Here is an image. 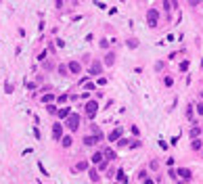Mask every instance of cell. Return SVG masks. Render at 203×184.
I'll list each match as a JSON object with an SVG mask.
<instances>
[{"instance_id":"39","label":"cell","mask_w":203,"mask_h":184,"mask_svg":"<svg viewBox=\"0 0 203 184\" xmlns=\"http://www.w3.org/2000/svg\"><path fill=\"white\" fill-rule=\"evenodd\" d=\"M130 132H132V136H136V138L140 136V130H138L136 126H130Z\"/></svg>"},{"instance_id":"16","label":"cell","mask_w":203,"mask_h":184,"mask_svg":"<svg viewBox=\"0 0 203 184\" xmlns=\"http://www.w3.org/2000/svg\"><path fill=\"white\" fill-rule=\"evenodd\" d=\"M90 132H92V134L99 138V142H103V140H105V134H103V130H101L96 124H90Z\"/></svg>"},{"instance_id":"47","label":"cell","mask_w":203,"mask_h":184,"mask_svg":"<svg viewBox=\"0 0 203 184\" xmlns=\"http://www.w3.org/2000/svg\"><path fill=\"white\" fill-rule=\"evenodd\" d=\"M143 184H157V182H155V180L149 176V178H145V180H143Z\"/></svg>"},{"instance_id":"41","label":"cell","mask_w":203,"mask_h":184,"mask_svg":"<svg viewBox=\"0 0 203 184\" xmlns=\"http://www.w3.org/2000/svg\"><path fill=\"white\" fill-rule=\"evenodd\" d=\"M115 144H117V147H128V144H130V140H126V138H119Z\"/></svg>"},{"instance_id":"14","label":"cell","mask_w":203,"mask_h":184,"mask_svg":"<svg viewBox=\"0 0 203 184\" xmlns=\"http://www.w3.org/2000/svg\"><path fill=\"white\" fill-rule=\"evenodd\" d=\"M101 161H105V153H103V149H96L94 155L90 157V163H92V165H99Z\"/></svg>"},{"instance_id":"12","label":"cell","mask_w":203,"mask_h":184,"mask_svg":"<svg viewBox=\"0 0 203 184\" xmlns=\"http://www.w3.org/2000/svg\"><path fill=\"white\" fill-rule=\"evenodd\" d=\"M82 144L88 147V149H90V147H96V144H99V138H96L94 134H86V136L82 138Z\"/></svg>"},{"instance_id":"35","label":"cell","mask_w":203,"mask_h":184,"mask_svg":"<svg viewBox=\"0 0 203 184\" xmlns=\"http://www.w3.org/2000/svg\"><path fill=\"white\" fill-rule=\"evenodd\" d=\"M168 178H172V180H176V178H178V172H176L174 167H168Z\"/></svg>"},{"instance_id":"44","label":"cell","mask_w":203,"mask_h":184,"mask_svg":"<svg viewBox=\"0 0 203 184\" xmlns=\"http://www.w3.org/2000/svg\"><path fill=\"white\" fill-rule=\"evenodd\" d=\"M80 98H82V101H90V92H88V90H86V92H82Z\"/></svg>"},{"instance_id":"18","label":"cell","mask_w":203,"mask_h":184,"mask_svg":"<svg viewBox=\"0 0 203 184\" xmlns=\"http://www.w3.org/2000/svg\"><path fill=\"white\" fill-rule=\"evenodd\" d=\"M55 101H57V94H55V92H46V94H42V96H40V103H44V105L55 103Z\"/></svg>"},{"instance_id":"25","label":"cell","mask_w":203,"mask_h":184,"mask_svg":"<svg viewBox=\"0 0 203 184\" xmlns=\"http://www.w3.org/2000/svg\"><path fill=\"white\" fill-rule=\"evenodd\" d=\"M149 172H159V161H157V159L149 161Z\"/></svg>"},{"instance_id":"29","label":"cell","mask_w":203,"mask_h":184,"mask_svg":"<svg viewBox=\"0 0 203 184\" xmlns=\"http://www.w3.org/2000/svg\"><path fill=\"white\" fill-rule=\"evenodd\" d=\"M46 111H48L50 115H57V113H59V107L53 105V103H48V105H46Z\"/></svg>"},{"instance_id":"4","label":"cell","mask_w":203,"mask_h":184,"mask_svg":"<svg viewBox=\"0 0 203 184\" xmlns=\"http://www.w3.org/2000/svg\"><path fill=\"white\" fill-rule=\"evenodd\" d=\"M147 23H149V27H157V25H159V11H157V9H149L147 11Z\"/></svg>"},{"instance_id":"40","label":"cell","mask_w":203,"mask_h":184,"mask_svg":"<svg viewBox=\"0 0 203 184\" xmlns=\"http://www.w3.org/2000/svg\"><path fill=\"white\" fill-rule=\"evenodd\" d=\"M94 88H96V84H92V82H86V84H84V90H88V92L94 90Z\"/></svg>"},{"instance_id":"10","label":"cell","mask_w":203,"mask_h":184,"mask_svg":"<svg viewBox=\"0 0 203 184\" xmlns=\"http://www.w3.org/2000/svg\"><path fill=\"white\" fill-rule=\"evenodd\" d=\"M67 67H69L71 75H80L82 73V63L80 61H67Z\"/></svg>"},{"instance_id":"24","label":"cell","mask_w":203,"mask_h":184,"mask_svg":"<svg viewBox=\"0 0 203 184\" xmlns=\"http://www.w3.org/2000/svg\"><path fill=\"white\" fill-rule=\"evenodd\" d=\"M193 109H195V105H189V107H186V113H184V117H186L189 121H195V111H193Z\"/></svg>"},{"instance_id":"37","label":"cell","mask_w":203,"mask_h":184,"mask_svg":"<svg viewBox=\"0 0 203 184\" xmlns=\"http://www.w3.org/2000/svg\"><path fill=\"white\" fill-rule=\"evenodd\" d=\"M38 167H40V172H42V176H50V174H48V170H46V167H44V163H42V161H38Z\"/></svg>"},{"instance_id":"11","label":"cell","mask_w":203,"mask_h":184,"mask_svg":"<svg viewBox=\"0 0 203 184\" xmlns=\"http://www.w3.org/2000/svg\"><path fill=\"white\" fill-rule=\"evenodd\" d=\"M115 59H117L115 50H107V55H105V59H103V65H105V67H113V65H115Z\"/></svg>"},{"instance_id":"32","label":"cell","mask_w":203,"mask_h":184,"mask_svg":"<svg viewBox=\"0 0 203 184\" xmlns=\"http://www.w3.org/2000/svg\"><path fill=\"white\" fill-rule=\"evenodd\" d=\"M166 63H168V61H157V63H155V71H157V73H159V71H163Z\"/></svg>"},{"instance_id":"55","label":"cell","mask_w":203,"mask_h":184,"mask_svg":"<svg viewBox=\"0 0 203 184\" xmlns=\"http://www.w3.org/2000/svg\"><path fill=\"white\" fill-rule=\"evenodd\" d=\"M182 184H184V182H182Z\"/></svg>"},{"instance_id":"1","label":"cell","mask_w":203,"mask_h":184,"mask_svg":"<svg viewBox=\"0 0 203 184\" xmlns=\"http://www.w3.org/2000/svg\"><path fill=\"white\" fill-rule=\"evenodd\" d=\"M80 124H82V115L80 113H71L69 117L65 119V128H69L71 132H78L80 130Z\"/></svg>"},{"instance_id":"17","label":"cell","mask_w":203,"mask_h":184,"mask_svg":"<svg viewBox=\"0 0 203 184\" xmlns=\"http://www.w3.org/2000/svg\"><path fill=\"white\" fill-rule=\"evenodd\" d=\"M73 111H71V107H59V113H57V117L59 119H67L71 115Z\"/></svg>"},{"instance_id":"50","label":"cell","mask_w":203,"mask_h":184,"mask_svg":"<svg viewBox=\"0 0 203 184\" xmlns=\"http://www.w3.org/2000/svg\"><path fill=\"white\" fill-rule=\"evenodd\" d=\"M34 136H36V138H38V140H40V138H42V134H40V130H38V128H36V126H34Z\"/></svg>"},{"instance_id":"54","label":"cell","mask_w":203,"mask_h":184,"mask_svg":"<svg viewBox=\"0 0 203 184\" xmlns=\"http://www.w3.org/2000/svg\"><path fill=\"white\" fill-rule=\"evenodd\" d=\"M113 184H119V182H117V180H115V182H113Z\"/></svg>"},{"instance_id":"45","label":"cell","mask_w":203,"mask_h":184,"mask_svg":"<svg viewBox=\"0 0 203 184\" xmlns=\"http://www.w3.org/2000/svg\"><path fill=\"white\" fill-rule=\"evenodd\" d=\"M4 90H6V94H11V92H13V84L6 82V84H4Z\"/></svg>"},{"instance_id":"5","label":"cell","mask_w":203,"mask_h":184,"mask_svg":"<svg viewBox=\"0 0 203 184\" xmlns=\"http://www.w3.org/2000/svg\"><path fill=\"white\" fill-rule=\"evenodd\" d=\"M63 132H65V124H61V121H55V124H53V140L61 142V138L65 136Z\"/></svg>"},{"instance_id":"13","label":"cell","mask_w":203,"mask_h":184,"mask_svg":"<svg viewBox=\"0 0 203 184\" xmlns=\"http://www.w3.org/2000/svg\"><path fill=\"white\" fill-rule=\"evenodd\" d=\"M201 136H203V128L197 126V121H193V128H191V132H189V138H191V140H195V138H201Z\"/></svg>"},{"instance_id":"23","label":"cell","mask_w":203,"mask_h":184,"mask_svg":"<svg viewBox=\"0 0 203 184\" xmlns=\"http://www.w3.org/2000/svg\"><path fill=\"white\" fill-rule=\"evenodd\" d=\"M67 101H69V94H67V92H63V94L57 96V105H59V107H65Z\"/></svg>"},{"instance_id":"3","label":"cell","mask_w":203,"mask_h":184,"mask_svg":"<svg viewBox=\"0 0 203 184\" xmlns=\"http://www.w3.org/2000/svg\"><path fill=\"white\" fill-rule=\"evenodd\" d=\"M103 69H105L103 61H101V59H94V61H90L88 73H90V75H103Z\"/></svg>"},{"instance_id":"42","label":"cell","mask_w":203,"mask_h":184,"mask_svg":"<svg viewBox=\"0 0 203 184\" xmlns=\"http://www.w3.org/2000/svg\"><path fill=\"white\" fill-rule=\"evenodd\" d=\"M201 2H203V0H186V4H189V6H199Z\"/></svg>"},{"instance_id":"6","label":"cell","mask_w":203,"mask_h":184,"mask_svg":"<svg viewBox=\"0 0 203 184\" xmlns=\"http://www.w3.org/2000/svg\"><path fill=\"white\" fill-rule=\"evenodd\" d=\"M90 165H92V163H90L88 159H80L78 163H76L73 167H71V172H73V174H80V172H88V170H90Z\"/></svg>"},{"instance_id":"26","label":"cell","mask_w":203,"mask_h":184,"mask_svg":"<svg viewBox=\"0 0 203 184\" xmlns=\"http://www.w3.org/2000/svg\"><path fill=\"white\" fill-rule=\"evenodd\" d=\"M136 178L143 182L145 178H149V167H143V170H138V174H136Z\"/></svg>"},{"instance_id":"36","label":"cell","mask_w":203,"mask_h":184,"mask_svg":"<svg viewBox=\"0 0 203 184\" xmlns=\"http://www.w3.org/2000/svg\"><path fill=\"white\" fill-rule=\"evenodd\" d=\"M172 9H174V6H172V0H163V11H166V13H170Z\"/></svg>"},{"instance_id":"8","label":"cell","mask_w":203,"mask_h":184,"mask_svg":"<svg viewBox=\"0 0 203 184\" xmlns=\"http://www.w3.org/2000/svg\"><path fill=\"white\" fill-rule=\"evenodd\" d=\"M176 172H178V178L182 182H191L193 180V170L191 167H178Z\"/></svg>"},{"instance_id":"51","label":"cell","mask_w":203,"mask_h":184,"mask_svg":"<svg viewBox=\"0 0 203 184\" xmlns=\"http://www.w3.org/2000/svg\"><path fill=\"white\" fill-rule=\"evenodd\" d=\"M55 42H57V46H59V48H63V46H65V42H63V40H61V38H57V40H55Z\"/></svg>"},{"instance_id":"27","label":"cell","mask_w":203,"mask_h":184,"mask_svg":"<svg viewBox=\"0 0 203 184\" xmlns=\"http://www.w3.org/2000/svg\"><path fill=\"white\" fill-rule=\"evenodd\" d=\"M109 163H111V161H109V159H105V161H101V163L96 165V170H99V172L103 174V172H107V167H109Z\"/></svg>"},{"instance_id":"28","label":"cell","mask_w":203,"mask_h":184,"mask_svg":"<svg viewBox=\"0 0 203 184\" xmlns=\"http://www.w3.org/2000/svg\"><path fill=\"white\" fill-rule=\"evenodd\" d=\"M126 44H128V48H138V40L136 38H128Z\"/></svg>"},{"instance_id":"22","label":"cell","mask_w":203,"mask_h":184,"mask_svg":"<svg viewBox=\"0 0 203 184\" xmlns=\"http://www.w3.org/2000/svg\"><path fill=\"white\" fill-rule=\"evenodd\" d=\"M71 144H73V138H71V136H63V138H61V147H63V149H69Z\"/></svg>"},{"instance_id":"30","label":"cell","mask_w":203,"mask_h":184,"mask_svg":"<svg viewBox=\"0 0 203 184\" xmlns=\"http://www.w3.org/2000/svg\"><path fill=\"white\" fill-rule=\"evenodd\" d=\"M195 113L199 115V117H203V101H199V103L195 105Z\"/></svg>"},{"instance_id":"9","label":"cell","mask_w":203,"mask_h":184,"mask_svg":"<svg viewBox=\"0 0 203 184\" xmlns=\"http://www.w3.org/2000/svg\"><path fill=\"white\" fill-rule=\"evenodd\" d=\"M88 178H90V182H92V184H101V172L96 170V165H90Z\"/></svg>"},{"instance_id":"2","label":"cell","mask_w":203,"mask_h":184,"mask_svg":"<svg viewBox=\"0 0 203 184\" xmlns=\"http://www.w3.org/2000/svg\"><path fill=\"white\" fill-rule=\"evenodd\" d=\"M96 113H99V101H86V105H84V115H86L88 119H94Z\"/></svg>"},{"instance_id":"49","label":"cell","mask_w":203,"mask_h":184,"mask_svg":"<svg viewBox=\"0 0 203 184\" xmlns=\"http://www.w3.org/2000/svg\"><path fill=\"white\" fill-rule=\"evenodd\" d=\"M166 165H168V167L174 165V157H168V159H166Z\"/></svg>"},{"instance_id":"46","label":"cell","mask_w":203,"mask_h":184,"mask_svg":"<svg viewBox=\"0 0 203 184\" xmlns=\"http://www.w3.org/2000/svg\"><path fill=\"white\" fill-rule=\"evenodd\" d=\"M105 84H107V78H99L96 80V86H105Z\"/></svg>"},{"instance_id":"15","label":"cell","mask_w":203,"mask_h":184,"mask_svg":"<svg viewBox=\"0 0 203 184\" xmlns=\"http://www.w3.org/2000/svg\"><path fill=\"white\" fill-rule=\"evenodd\" d=\"M103 149V153H105V159H109V161H115V159H119L117 157V153L111 149V147H101Z\"/></svg>"},{"instance_id":"34","label":"cell","mask_w":203,"mask_h":184,"mask_svg":"<svg viewBox=\"0 0 203 184\" xmlns=\"http://www.w3.org/2000/svg\"><path fill=\"white\" fill-rule=\"evenodd\" d=\"M99 46H101V50H109V40H105V38H101V42H99Z\"/></svg>"},{"instance_id":"31","label":"cell","mask_w":203,"mask_h":184,"mask_svg":"<svg viewBox=\"0 0 203 184\" xmlns=\"http://www.w3.org/2000/svg\"><path fill=\"white\" fill-rule=\"evenodd\" d=\"M130 149H140L143 147V142H140V138H136V140H130V144H128Z\"/></svg>"},{"instance_id":"21","label":"cell","mask_w":203,"mask_h":184,"mask_svg":"<svg viewBox=\"0 0 203 184\" xmlns=\"http://www.w3.org/2000/svg\"><path fill=\"white\" fill-rule=\"evenodd\" d=\"M57 73H59L61 78L71 75V73H69V67H67V63H61V65H57Z\"/></svg>"},{"instance_id":"20","label":"cell","mask_w":203,"mask_h":184,"mask_svg":"<svg viewBox=\"0 0 203 184\" xmlns=\"http://www.w3.org/2000/svg\"><path fill=\"white\" fill-rule=\"evenodd\" d=\"M201 149H203V138H195V140H191V151L201 153Z\"/></svg>"},{"instance_id":"7","label":"cell","mask_w":203,"mask_h":184,"mask_svg":"<svg viewBox=\"0 0 203 184\" xmlns=\"http://www.w3.org/2000/svg\"><path fill=\"white\" fill-rule=\"evenodd\" d=\"M122 134H124V130H122L119 126H117V128H113V130L109 132V136H107V142H109V144H115L119 138H122Z\"/></svg>"},{"instance_id":"48","label":"cell","mask_w":203,"mask_h":184,"mask_svg":"<svg viewBox=\"0 0 203 184\" xmlns=\"http://www.w3.org/2000/svg\"><path fill=\"white\" fill-rule=\"evenodd\" d=\"M55 65H53V61H44V69H53Z\"/></svg>"},{"instance_id":"33","label":"cell","mask_w":203,"mask_h":184,"mask_svg":"<svg viewBox=\"0 0 203 184\" xmlns=\"http://www.w3.org/2000/svg\"><path fill=\"white\" fill-rule=\"evenodd\" d=\"M163 86H166V88H172V86H174V78L166 75V78H163Z\"/></svg>"},{"instance_id":"38","label":"cell","mask_w":203,"mask_h":184,"mask_svg":"<svg viewBox=\"0 0 203 184\" xmlns=\"http://www.w3.org/2000/svg\"><path fill=\"white\" fill-rule=\"evenodd\" d=\"M46 55H48V50H42V52L38 55V61H40V63H44V61H46Z\"/></svg>"},{"instance_id":"52","label":"cell","mask_w":203,"mask_h":184,"mask_svg":"<svg viewBox=\"0 0 203 184\" xmlns=\"http://www.w3.org/2000/svg\"><path fill=\"white\" fill-rule=\"evenodd\" d=\"M55 6L57 9H63V0H55Z\"/></svg>"},{"instance_id":"53","label":"cell","mask_w":203,"mask_h":184,"mask_svg":"<svg viewBox=\"0 0 203 184\" xmlns=\"http://www.w3.org/2000/svg\"><path fill=\"white\" fill-rule=\"evenodd\" d=\"M199 98H201V101H203V88H201V92H199Z\"/></svg>"},{"instance_id":"19","label":"cell","mask_w":203,"mask_h":184,"mask_svg":"<svg viewBox=\"0 0 203 184\" xmlns=\"http://www.w3.org/2000/svg\"><path fill=\"white\" fill-rule=\"evenodd\" d=\"M115 180H117L119 184H128V176H126L124 167H117V172H115Z\"/></svg>"},{"instance_id":"43","label":"cell","mask_w":203,"mask_h":184,"mask_svg":"<svg viewBox=\"0 0 203 184\" xmlns=\"http://www.w3.org/2000/svg\"><path fill=\"white\" fill-rule=\"evenodd\" d=\"M186 69H189V61L184 59L182 63H180V71H186Z\"/></svg>"}]
</instances>
